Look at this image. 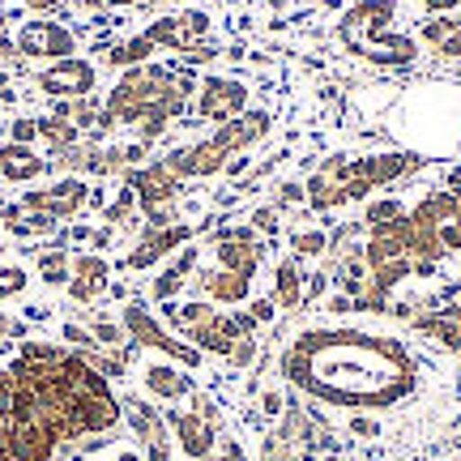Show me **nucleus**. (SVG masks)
I'll return each instance as SVG.
<instances>
[{
	"label": "nucleus",
	"mask_w": 461,
	"mask_h": 461,
	"mask_svg": "<svg viewBox=\"0 0 461 461\" xmlns=\"http://www.w3.org/2000/svg\"><path fill=\"white\" fill-rule=\"evenodd\" d=\"M167 90H171V68L137 65L112 86V95H107V103H103V112L112 115L115 124H137L149 107H158V103L167 99Z\"/></svg>",
	"instance_id": "obj_1"
},
{
	"label": "nucleus",
	"mask_w": 461,
	"mask_h": 461,
	"mask_svg": "<svg viewBox=\"0 0 461 461\" xmlns=\"http://www.w3.org/2000/svg\"><path fill=\"white\" fill-rule=\"evenodd\" d=\"M22 205H26V210H43V214H51L56 222H65V218H77L86 205H90V184L77 180V176H65V180H56L51 188L26 193Z\"/></svg>",
	"instance_id": "obj_2"
},
{
	"label": "nucleus",
	"mask_w": 461,
	"mask_h": 461,
	"mask_svg": "<svg viewBox=\"0 0 461 461\" xmlns=\"http://www.w3.org/2000/svg\"><path fill=\"white\" fill-rule=\"evenodd\" d=\"M73 48H77V39L60 22H26L17 31V51L31 56V60H51L56 65V60H68Z\"/></svg>",
	"instance_id": "obj_3"
},
{
	"label": "nucleus",
	"mask_w": 461,
	"mask_h": 461,
	"mask_svg": "<svg viewBox=\"0 0 461 461\" xmlns=\"http://www.w3.org/2000/svg\"><path fill=\"white\" fill-rule=\"evenodd\" d=\"M124 330H129L132 342L158 346V350H163V355H171V359L193 363V367L201 363V350H197V346H184V342H176L171 333H163V330H158V321H154V316H149L141 303H129V308H124Z\"/></svg>",
	"instance_id": "obj_4"
},
{
	"label": "nucleus",
	"mask_w": 461,
	"mask_h": 461,
	"mask_svg": "<svg viewBox=\"0 0 461 461\" xmlns=\"http://www.w3.org/2000/svg\"><path fill=\"white\" fill-rule=\"evenodd\" d=\"M141 34H146L154 48L193 51V48H201V39L210 34V17L188 9V14H180V17H158V22H149Z\"/></svg>",
	"instance_id": "obj_5"
},
{
	"label": "nucleus",
	"mask_w": 461,
	"mask_h": 461,
	"mask_svg": "<svg viewBox=\"0 0 461 461\" xmlns=\"http://www.w3.org/2000/svg\"><path fill=\"white\" fill-rule=\"evenodd\" d=\"M39 86H43V95L51 99H82L95 90V65L82 60V56H68V60H56L39 73Z\"/></svg>",
	"instance_id": "obj_6"
},
{
	"label": "nucleus",
	"mask_w": 461,
	"mask_h": 461,
	"mask_svg": "<svg viewBox=\"0 0 461 461\" xmlns=\"http://www.w3.org/2000/svg\"><path fill=\"white\" fill-rule=\"evenodd\" d=\"M244 103H248V90H244V82H235V77H205L197 90V112L205 115V120H218V124L244 115Z\"/></svg>",
	"instance_id": "obj_7"
},
{
	"label": "nucleus",
	"mask_w": 461,
	"mask_h": 461,
	"mask_svg": "<svg viewBox=\"0 0 461 461\" xmlns=\"http://www.w3.org/2000/svg\"><path fill=\"white\" fill-rule=\"evenodd\" d=\"M129 184H132V193H137V210L141 214L154 210V205H167V201H180V193H184V180L167 163H149L141 171H132Z\"/></svg>",
	"instance_id": "obj_8"
},
{
	"label": "nucleus",
	"mask_w": 461,
	"mask_h": 461,
	"mask_svg": "<svg viewBox=\"0 0 461 461\" xmlns=\"http://www.w3.org/2000/svg\"><path fill=\"white\" fill-rule=\"evenodd\" d=\"M180 180H188V176H218L222 167H227V149H218L214 141H197V146H180L171 149L163 158Z\"/></svg>",
	"instance_id": "obj_9"
},
{
	"label": "nucleus",
	"mask_w": 461,
	"mask_h": 461,
	"mask_svg": "<svg viewBox=\"0 0 461 461\" xmlns=\"http://www.w3.org/2000/svg\"><path fill=\"white\" fill-rule=\"evenodd\" d=\"M218 261H222V269H230V274L252 278V274L261 269V261H265V248L257 244V235H252V230H230L227 240L218 244Z\"/></svg>",
	"instance_id": "obj_10"
},
{
	"label": "nucleus",
	"mask_w": 461,
	"mask_h": 461,
	"mask_svg": "<svg viewBox=\"0 0 461 461\" xmlns=\"http://www.w3.org/2000/svg\"><path fill=\"white\" fill-rule=\"evenodd\" d=\"M265 132H269V115L244 112V115H235V120H227V124H218V132L210 141H214L218 149H227V154H240V149H248L252 141H261Z\"/></svg>",
	"instance_id": "obj_11"
},
{
	"label": "nucleus",
	"mask_w": 461,
	"mask_h": 461,
	"mask_svg": "<svg viewBox=\"0 0 461 461\" xmlns=\"http://www.w3.org/2000/svg\"><path fill=\"white\" fill-rule=\"evenodd\" d=\"M107 278H112V269L103 261L99 252H86V257H73V278H68V295L77 299V303H90V299H99L107 291Z\"/></svg>",
	"instance_id": "obj_12"
},
{
	"label": "nucleus",
	"mask_w": 461,
	"mask_h": 461,
	"mask_svg": "<svg viewBox=\"0 0 461 461\" xmlns=\"http://www.w3.org/2000/svg\"><path fill=\"white\" fill-rule=\"evenodd\" d=\"M56 436L39 423H9V461H51Z\"/></svg>",
	"instance_id": "obj_13"
},
{
	"label": "nucleus",
	"mask_w": 461,
	"mask_h": 461,
	"mask_svg": "<svg viewBox=\"0 0 461 461\" xmlns=\"http://www.w3.org/2000/svg\"><path fill=\"white\" fill-rule=\"evenodd\" d=\"M73 406H77L82 431H107V428H115V419H120V402L112 397V389L73 393Z\"/></svg>",
	"instance_id": "obj_14"
},
{
	"label": "nucleus",
	"mask_w": 461,
	"mask_h": 461,
	"mask_svg": "<svg viewBox=\"0 0 461 461\" xmlns=\"http://www.w3.org/2000/svg\"><path fill=\"white\" fill-rule=\"evenodd\" d=\"M48 171V158H39L31 146H17V141H9V146H0V176L14 184H31L39 180Z\"/></svg>",
	"instance_id": "obj_15"
},
{
	"label": "nucleus",
	"mask_w": 461,
	"mask_h": 461,
	"mask_svg": "<svg viewBox=\"0 0 461 461\" xmlns=\"http://www.w3.org/2000/svg\"><path fill=\"white\" fill-rule=\"evenodd\" d=\"M184 240H188V227H163V230H149L146 227V240L132 248L129 269H149V265L158 261V257H167L171 248H180Z\"/></svg>",
	"instance_id": "obj_16"
},
{
	"label": "nucleus",
	"mask_w": 461,
	"mask_h": 461,
	"mask_svg": "<svg viewBox=\"0 0 461 461\" xmlns=\"http://www.w3.org/2000/svg\"><path fill=\"white\" fill-rule=\"evenodd\" d=\"M171 428H176V440H180V448L188 457H210L218 431L201 414H171Z\"/></svg>",
	"instance_id": "obj_17"
},
{
	"label": "nucleus",
	"mask_w": 461,
	"mask_h": 461,
	"mask_svg": "<svg viewBox=\"0 0 461 461\" xmlns=\"http://www.w3.org/2000/svg\"><path fill=\"white\" fill-rule=\"evenodd\" d=\"M129 423L137 428V436L146 440L149 461H167V457H171V445H167L163 419H158V414L149 411L146 402H129Z\"/></svg>",
	"instance_id": "obj_18"
},
{
	"label": "nucleus",
	"mask_w": 461,
	"mask_h": 461,
	"mask_svg": "<svg viewBox=\"0 0 461 461\" xmlns=\"http://www.w3.org/2000/svg\"><path fill=\"white\" fill-rule=\"evenodd\" d=\"M146 389L154 397H167V402H176V397H188L193 393V380L176 372L171 363H149L146 367Z\"/></svg>",
	"instance_id": "obj_19"
},
{
	"label": "nucleus",
	"mask_w": 461,
	"mask_h": 461,
	"mask_svg": "<svg viewBox=\"0 0 461 461\" xmlns=\"http://www.w3.org/2000/svg\"><path fill=\"white\" fill-rule=\"evenodd\" d=\"M5 227L22 235V240H31V235H51L56 230V218L43 214V210H26L22 201L17 205H5Z\"/></svg>",
	"instance_id": "obj_20"
},
{
	"label": "nucleus",
	"mask_w": 461,
	"mask_h": 461,
	"mask_svg": "<svg viewBox=\"0 0 461 461\" xmlns=\"http://www.w3.org/2000/svg\"><path fill=\"white\" fill-rule=\"evenodd\" d=\"M411 218L419 227H445V222L457 218V197H453V193H431V197H423L414 205Z\"/></svg>",
	"instance_id": "obj_21"
},
{
	"label": "nucleus",
	"mask_w": 461,
	"mask_h": 461,
	"mask_svg": "<svg viewBox=\"0 0 461 461\" xmlns=\"http://www.w3.org/2000/svg\"><path fill=\"white\" fill-rule=\"evenodd\" d=\"M197 282L218 299V303H240V299L248 295V278L230 274V269H218V274H201Z\"/></svg>",
	"instance_id": "obj_22"
},
{
	"label": "nucleus",
	"mask_w": 461,
	"mask_h": 461,
	"mask_svg": "<svg viewBox=\"0 0 461 461\" xmlns=\"http://www.w3.org/2000/svg\"><path fill=\"white\" fill-rule=\"evenodd\" d=\"M193 265H197V252H193V248H184L180 257L171 261V269L154 278V299H171V295H176V291L184 286V278L193 274Z\"/></svg>",
	"instance_id": "obj_23"
},
{
	"label": "nucleus",
	"mask_w": 461,
	"mask_h": 461,
	"mask_svg": "<svg viewBox=\"0 0 461 461\" xmlns=\"http://www.w3.org/2000/svg\"><path fill=\"white\" fill-rule=\"evenodd\" d=\"M149 56H154V43H149L146 34H137V39H129V43H115V48L107 51V65H115V68H137V65H146Z\"/></svg>",
	"instance_id": "obj_24"
},
{
	"label": "nucleus",
	"mask_w": 461,
	"mask_h": 461,
	"mask_svg": "<svg viewBox=\"0 0 461 461\" xmlns=\"http://www.w3.org/2000/svg\"><path fill=\"white\" fill-rule=\"evenodd\" d=\"M303 201L312 205V210H333V205H342L346 193H342V184H330L321 171H316L312 180L303 184Z\"/></svg>",
	"instance_id": "obj_25"
},
{
	"label": "nucleus",
	"mask_w": 461,
	"mask_h": 461,
	"mask_svg": "<svg viewBox=\"0 0 461 461\" xmlns=\"http://www.w3.org/2000/svg\"><path fill=\"white\" fill-rule=\"evenodd\" d=\"M39 137H43L51 149H68V146L82 141V129H73V124L60 120V115H43V120H39Z\"/></svg>",
	"instance_id": "obj_26"
},
{
	"label": "nucleus",
	"mask_w": 461,
	"mask_h": 461,
	"mask_svg": "<svg viewBox=\"0 0 461 461\" xmlns=\"http://www.w3.org/2000/svg\"><path fill=\"white\" fill-rule=\"evenodd\" d=\"M274 295H278L282 308H295L299 299H303V274H299L295 261L278 265V286H274Z\"/></svg>",
	"instance_id": "obj_27"
},
{
	"label": "nucleus",
	"mask_w": 461,
	"mask_h": 461,
	"mask_svg": "<svg viewBox=\"0 0 461 461\" xmlns=\"http://www.w3.org/2000/svg\"><path fill=\"white\" fill-rule=\"evenodd\" d=\"M39 274H43V282L48 286H68V278H73V257L68 252H43L39 257Z\"/></svg>",
	"instance_id": "obj_28"
},
{
	"label": "nucleus",
	"mask_w": 461,
	"mask_h": 461,
	"mask_svg": "<svg viewBox=\"0 0 461 461\" xmlns=\"http://www.w3.org/2000/svg\"><path fill=\"white\" fill-rule=\"evenodd\" d=\"M393 218H402V201L397 197L372 201V205L363 210V222H367V227H384V222H393Z\"/></svg>",
	"instance_id": "obj_29"
},
{
	"label": "nucleus",
	"mask_w": 461,
	"mask_h": 461,
	"mask_svg": "<svg viewBox=\"0 0 461 461\" xmlns=\"http://www.w3.org/2000/svg\"><path fill=\"white\" fill-rule=\"evenodd\" d=\"M291 248H295V257H321L330 248V235L325 230H303V235L291 240Z\"/></svg>",
	"instance_id": "obj_30"
},
{
	"label": "nucleus",
	"mask_w": 461,
	"mask_h": 461,
	"mask_svg": "<svg viewBox=\"0 0 461 461\" xmlns=\"http://www.w3.org/2000/svg\"><path fill=\"white\" fill-rule=\"evenodd\" d=\"M132 210H137V193H132V184H129V188H120V197L107 205V214L103 218H107V227H115V222H124Z\"/></svg>",
	"instance_id": "obj_31"
},
{
	"label": "nucleus",
	"mask_w": 461,
	"mask_h": 461,
	"mask_svg": "<svg viewBox=\"0 0 461 461\" xmlns=\"http://www.w3.org/2000/svg\"><path fill=\"white\" fill-rule=\"evenodd\" d=\"M22 291H26V269L22 265H5L0 269V299L22 295Z\"/></svg>",
	"instance_id": "obj_32"
},
{
	"label": "nucleus",
	"mask_w": 461,
	"mask_h": 461,
	"mask_svg": "<svg viewBox=\"0 0 461 461\" xmlns=\"http://www.w3.org/2000/svg\"><path fill=\"white\" fill-rule=\"evenodd\" d=\"M34 137H39V120H14V129H9V141H17V146H31Z\"/></svg>",
	"instance_id": "obj_33"
},
{
	"label": "nucleus",
	"mask_w": 461,
	"mask_h": 461,
	"mask_svg": "<svg viewBox=\"0 0 461 461\" xmlns=\"http://www.w3.org/2000/svg\"><path fill=\"white\" fill-rule=\"evenodd\" d=\"M436 235H440L445 252H461V222H457V218H453V222H445V227H436Z\"/></svg>",
	"instance_id": "obj_34"
},
{
	"label": "nucleus",
	"mask_w": 461,
	"mask_h": 461,
	"mask_svg": "<svg viewBox=\"0 0 461 461\" xmlns=\"http://www.w3.org/2000/svg\"><path fill=\"white\" fill-rule=\"evenodd\" d=\"M436 51H440V56H448V60H457V56H461V22L445 34V39H440V43H436Z\"/></svg>",
	"instance_id": "obj_35"
},
{
	"label": "nucleus",
	"mask_w": 461,
	"mask_h": 461,
	"mask_svg": "<svg viewBox=\"0 0 461 461\" xmlns=\"http://www.w3.org/2000/svg\"><path fill=\"white\" fill-rule=\"evenodd\" d=\"M252 227L261 230V235H274V230H278V210H274V205L257 210V214H252Z\"/></svg>",
	"instance_id": "obj_36"
},
{
	"label": "nucleus",
	"mask_w": 461,
	"mask_h": 461,
	"mask_svg": "<svg viewBox=\"0 0 461 461\" xmlns=\"http://www.w3.org/2000/svg\"><path fill=\"white\" fill-rule=\"evenodd\" d=\"M453 26H457L453 17H436V22H428V26H423V39H428V43H440V39H445Z\"/></svg>",
	"instance_id": "obj_37"
},
{
	"label": "nucleus",
	"mask_w": 461,
	"mask_h": 461,
	"mask_svg": "<svg viewBox=\"0 0 461 461\" xmlns=\"http://www.w3.org/2000/svg\"><path fill=\"white\" fill-rule=\"evenodd\" d=\"M299 201H303V184H282L274 210H286V205H299Z\"/></svg>",
	"instance_id": "obj_38"
},
{
	"label": "nucleus",
	"mask_w": 461,
	"mask_h": 461,
	"mask_svg": "<svg viewBox=\"0 0 461 461\" xmlns=\"http://www.w3.org/2000/svg\"><path fill=\"white\" fill-rule=\"evenodd\" d=\"M252 355H257L252 338H235V342H230V355H227V359H230V363H248Z\"/></svg>",
	"instance_id": "obj_39"
},
{
	"label": "nucleus",
	"mask_w": 461,
	"mask_h": 461,
	"mask_svg": "<svg viewBox=\"0 0 461 461\" xmlns=\"http://www.w3.org/2000/svg\"><path fill=\"white\" fill-rule=\"evenodd\" d=\"M252 321H274V299H252Z\"/></svg>",
	"instance_id": "obj_40"
},
{
	"label": "nucleus",
	"mask_w": 461,
	"mask_h": 461,
	"mask_svg": "<svg viewBox=\"0 0 461 461\" xmlns=\"http://www.w3.org/2000/svg\"><path fill=\"white\" fill-rule=\"evenodd\" d=\"M26 5H31L34 14H48V9H56V5H60V0H26Z\"/></svg>",
	"instance_id": "obj_41"
},
{
	"label": "nucleus",
	"mask_w": 461,
	"mask_h": 461,
	"mask_svg": "<svg viewBox=\"0 0 461 461\" xmlns=\"http://www.w3.org/2000/svg\"><path fill=\"white\" fill-rule=\"evenodd\" d=\"M423 5H428V9H457L461 0H423Z\"/></svg>",
	"instance_id": "obj_42"
},
{
	"label": "nucleus",
	"mask_w": 461,
	"mask_h": 461,
	"mask_svg": "<svg viewBox=\"0 0 461 461\" xmlns=\"http://www.w3.org/2000/svg\"><path fill=\"white\" fill-rule=\"evenodd\" d=\"M448 184H453V197L461 201V167H453V176H448Z\"/></svg>",
	"instance_id": "obj_43"
},
{
	"label": "nucleus",
	"mask_w": 461,
	"mask_h": 461,
	"mask_svg": "<svg viewBox=\"0 0 461 461\" xmlns=\"http://www.w3.org/2000/svg\"><path fill=\"white\" fill-rule=\"evenodd\" d=\"M107 5H146V0H107Z\"/></svg>",
	"instance_id": "obj_44"
},
{
	"label": "nucleus",
	"mask_w": 461,
	"mask_h": 461,
	"mask_svg": "<svg viewBox=\"0 0 461 461\" xmlns=\"http://www.w3.org/2000/svg\"><path fill=\"white\" fill-rule=\"evenodd\" d=\"M120 461H141V457H132V453H124V457H120Z\"/></svg>",
	"instance_id": "obj_45"
},
{
	"label": "nucleus",
	"mask_w": 461,
	"mask_h": 461,
	"mask_svg": "<svg viewBox=\"0 0 461 461\" xmlns=\"http://www.w3.org/2000/svg\"><path fill=\"white\" fill-rule=\"evenodd\" d=\"M457 222H461V201H457Z\"/></svg>",
	"instance_id": "obj_46"
}]
</instances>
